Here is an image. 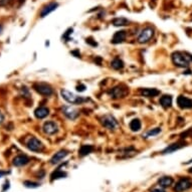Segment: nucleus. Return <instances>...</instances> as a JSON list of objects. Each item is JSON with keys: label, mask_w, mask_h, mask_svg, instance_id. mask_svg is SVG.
<instances>
[{"label": "nucleus", "mask_w": 192, "mask_h": 192, "mask_svg": "<svg viewBox=\"0 0 192 192\" xmlns=\"http://www.w3.org/2000/svg\"><path fill=\"white\" fill-rule=\"evenodd\" d=\"M129 23V20H127L124 17H120V18H115L113 20V24L115 26H124V25H127Z\"/></svg>", "instance_id": "25"}, {"label": "nucleus", "mask_w": 192, "mask_h": 192, "mask_svg": "<svg viewBox=\"0 0 192 192\" xmlns=\"http://www.w3.org/2000/svg\"><path fill=\"white\" fill-rule=\"evenodd\" d=\"M9 172H6V171H2V170H0V178L1 177H3V176H5V175H7Z\"/></svg>", "instance_id": "32"}, {"label": "nucleus", "mask_w": 192, "mask_h": 192, "mask_svg": "<svg viewBox=\"0 0 192 192\" xmlns=\"http://www.w3.org/2000/svg\"><path fill=\"white\" fill-rule=\"evenodd\" d=\"M68 155H69L68 150H60L52 156V158L50 159V163H52V165H57L60 162V161L63 160L65 157H67Z\"/></svg>", "instance_id": "11"}, {"label": "nucleus", "mask_w": 192, "mask_h": 192, "mask_svg": "<svg viewBox=\"0 0 192 192\" xmlns=\"http://www.w3.org/2000/svg\"><path fill=\"white\" fill-rule=\"evenodd\" d=\"M171 58H172L173 63L178 68H188L189 63L192 62V55L186 52H173Z\"/></svg>", "instance_id": "1"}, {"label": "nucleus", "mask_w": 192, "mask_h": 192, "mask_svg": "<svg viewBox=\"0 0 192 192\" xmlns=\"http://www.w3.org/2000/svg\"><path fill=\"white\" fill-rule=\"evenodd\" d=\"M154 35V29L152 27H146L142 31L140 32L138 36V42L139 43H146L153 37Z\"/></svg>", "instance_id": "8"}, {"label": "nucleus", "mask_w": 192, "mask_h": 192, "mask_svg": "<svg viewBox=\"0 0 192 192\" xmlns=\"http://www.w3.org/2000/svg\"><path fill=\"white\" fill-rule=\"evenodd\" d=\"M67 173L63 172L62 170H55L54 172H52V174L50 175V177H52V181L53 180H57V179H60V178H64L67 177Z\"/></svg>", "instance_id": "24"}, {"label": "nucleus", "mask_w": 192, "mask_h": 192, "mask_svg": "<svg viewBox=\"0 0 192 192\" xmlns=\"http://www.w3.org/2000/svg\"><path fill=\"white\" fill-rule=\"evenodd\" d=\"M130 129L133 131V132H138V131L142 127V123L139 119H133L130 122Z\"/></svg>", "instance_id": "22"}, {"label": "nucleus", "mask_w": 192, "mask_h": 192, "mask_svg": "<svg viewBox=\"0 0 192 192\" xmlns=\"http://www.w3.org/2000/svg\"><path fill=\"white\" fill-rule=\"evenodd\" d=\"M192 187V180L190 178H181L177 183H176L174 191L175 192H183L188 190Z\"/></svg>", "instance_id": "7"}, {"label": "nucleus", "mask_w": 192, "mask_h": 192, "mask_svg": "<svg viewBox=\"0 0 192 192\" xmlns=\"http://www.w3.org/2000/svg\"><path fill=\"white\" fill-rule=\"evenodd\" d=\"M129 93V90L125 87V85H117V87L113 88L112 90H110L108 94L111 98L113 99H120V98H124L126 95Z\"/></svg>", "instance_id": "4"}, {"label": "nucleus", "mask_w": 192, "mask_h": 192, "mask_svg": "<svg viewBox=\"0 0 192 192\" xmlns=\"http://www.w3.org/2000/svg\"><path fill=\"white\" fill-rule=\"evenodd\" d=\"M85 41H87V43H89V44H91V45H93V47H97V42L95 41V40H93L92 38H87V40H85Z\"/></svg>", "instance_id": "29"}, {"label": "nucleus", "mask_w": 192, "mask_h": 192, "mask_svg": "<svg viewBox=\"0 0 192 192\" xmlns=\"http://www.w3.org/2000/svg\"><path fill=\"white\" fill-rule=\"evenodd\" d=\"M58 7V3L57 2H52V3H48L47 5H45V6L41 9V11H40V16L41 17H45L47 15H48L50 12L54 11L55 9Z\"/></svg>", "instance_id": "15"}, {"label": "nucleus", "mask_w": 192, "mask_h": 192, "mask_svg": "<svg viewBox=\"0 0 192 192\" xmlns=\"http://www.w3.org/2000/svg\"><path fill=\"white\" fill-rule=\"evenodd\" d=\"M151 192H165V190L161 187H157V188H153L152 190H151Z\"/></svg>", "instance_id": "31"}, {"label": "nucleus", "mask_w": 192, "mask_h": 192, "mask_svg": "<svg viewBox=\"0 0 192 192\" xmlns=\"http://www.w3.org/2000/svg\"><path fill=\"white\" fill-rule=\"evenodd\" d=\"M93 150H94V147L92 145H83L82 147H80V149L79 150V154L80 156L84 157V156H87L92 153Z\"/></svg>", "instance_id": "21"}, {"label": "nucleus", "mask_w": 192, "mask_h": 192, "mask_svg": "<svg viewBox=\"0 0 192 192\" xmlns=\"http://www.w3.org/2000/svg\"><path fill=\"white\" fill-rule=\"evenodd\" d=\"M139 94L142 96V97H147V98H154L157 97V96L160 94V91H158L157 89H140L139 90Z\"/></svg>", "instance_id": "13"}, {"label": "nucleus", "mask_w": 192, "mask_h": 192, "mask_svg": "<svg viewBox=\"0 0 192 192\" xmlns=\"http://www.w3.org/2000/svg\"><path fill=\"white\" fill-rule=\"evenodd\" d=\"M33 89L35 92L38 93L41 96H45V97H49L53 94V90L49 85L44 84V83H37L33 85Z\"/></svg>", "instance_id": "3"}, {"label": "nucleus", "mask_w": 192, "mask_h": 192, "mask_svg": "<svg viewBox=\"0 0 192 192\" xmlns=\"http://www.w3.org/2000/svg\"><path fill=\"white\" fill-rule=\"evenodd\" d=\"M3 120H4V116H3L1 113H0V123H1Z\"/></svg>", "instance_id": "34"}, {"label": "nucleus", "mask_w": 192, "mask_h": 192, "mask_svg": "<svg viewBox=\"0 0 192 192\" xmlns=\"http://www.w3.org/2000/svg\"><path fill=\"white\" fill-rule=\"evenodd\" d=\"M42 130L47 135H53L58 131V127L57 123L52 122V121H48V122L44 123Z\"/></svg>", "instance_id": "10"}, {"label": "nucleus", "mask_w": 192, "mask_h": 192, "mask_svg": "<svg viewBox=\"0 0 192 192\" xmlns=\"http://www.w3.org/2000/svg\"><path fill=\"white\" fill-rule=\"evenodd\" d=\"M29 163V158L27 157L26 155H18L13 159L12 164L16 167H21V166H24Z\"/></svg>", "instance_id": "16"}, {"label": "nucleus", "mask_w": 192, "mask_h": 192, "mask_svg": "<svg viewBox=\"0 0 192 192\" xmlns=\"http://www.w3.org/2000/svg\"><path fill=\"white\" fill-rule=\"evenodd\" d=\"M60 94H62V97L63 100L67 101L68 103L69 104H82L84 102H87L88 99H85L83 97H78L77 95H74V93L69 92V91L65 90V89H63L60 91Z\"/></svg>", "instance_id": "2"}, {"label": "nucleus", "mask_w": 192, "mask_h": 192, "mask_svg": "<svg viewBox=\"0 0 192 192\" xmlns=\"http://www.w3.org/2000/svg\"><path fill=\"white\" fill-rule=\"evenodd\" d=\"M72 32H73V28H69V29L67 30V31H65V33L63 35V38L65 39V41H69V35L70 33H72Z\"/></svg>", "instance_id": "28"}, {"label": "nucleus", "mask_w": 192, "mask_h": 192, "mask_svg": "<svg viewBox=\"0 0 192 192\" xmlns=\"http://www.w3.org/2000/svg\"><path fill=\"white\" fill-rule=\"evenodd\" d=\"M8 188H9V182H8V181H7V182L4 184V188H3V190H2V191L4 192L5 190H6V189H8Z\"/></svg>", "instance_id": "33"}, {"label": "nucleus", "mask_w": 192, "mask_h": 192, "mask_svg": "<svg viewBox=\"0 0 192 192\" xmlns=\"http://www.w3.org/2000/svg\"><path fill=\"white\" fill-rule=\"evenodd\" d=\"M26 147L33 152H41L44 149V145L42 144L41 141H39L35 137H30L28 141L26 142Z\"/></svg>", "instance_id": "5"}, {"label": "nucleus", "mask_w": 192, "mask_h": 192, "mask_svg": "<svg viewBox=\"0 0 192 192\" xmlns=\"http://www.w3.org/2000/svg\"><path fill=\"white\" fill-rule=\"evenodd\" d=\"M77 91H78V92H85V85H83V84H80V85H78V87H77Z\"/></svg>", "instance_id": "30"}, {"label": "nucleus", "mask_w": 192, "mask_h": 192, "mask_svg": "<svg viewBox=\"0 0 192 192\" xmlns=\"http://www.w3.org/2000/svg\"><path fill=\"white\" fill-rule=\"evenodd\" d=\"M160 105L165 109L170 108L172 105V97L170 95H164L163 97L160 98Z\"/></svg>", "instance_id": "20"}, {"label": "nucleus", "mask_w": 192, "mask_h": 192, "mask_svg": "<svg viewBox=\"0 0 192 192\" xmlns=\"http://www.w3.org/2000/svg\"><path fill=\"white\" fill-rule=\"evenodd\" d=\"M126 36H127V34H126V31L124 30H121V31H117L113 36V39H112V42L117 44V43H121L123 42L124 40L126 39Z\"/></svg>", "instance_id": "17"}, {"label": "nucleus", "mask_w": 192, "mask_h": 192, "mask_svg": "<svg viewBox=\"0 0 192 192\" xmlns=\"http://www.w3.org/2000/svg\"><path fill=\"white\" fill-rule=\"evenodd\" d=\"M1 30H2V26L0 25V32H1Z\"/></svg>", "instance_id": "35"}, {"label": "nucleus", "mask_w": 192, "mask_h": 192, "mask_svg": "<svg viewBox=\"0 0 192 192\" xmlns=\"http://www.w3.org/2000/svg\"><path fill=\"white\" fill-rule=\"evenodd\" d=\"M23 185H24L26 188H37V187H39V186H40L39 183L32 182V181H24Z\"/></svg>", "instance_id": "27"}, {"label": "nucleus", "mask_w": 192, "mask_h": 192, "mask_svg": "<svg viewBox=\"0 0 192 192\" xmlns=\"http://www.w3.org/2000/svg\"><path fill=\"white\" fill-rule=\"evenodd\" d=\"M174 180L172 177H170V176H163V177H161L159 180H158V184L161 186V187H169L173 184Z\"/></svg>", "instance_id": "19"}, {"label": "nucleus", "mask_w": 192, "mask_h": 192, "mask_svg": "<svg viewBox=\"0 0 192 192\" xmlns=\"http://www.w3.org/2000/svg\"><path fill=\"white\" fill-rule=\"evenodd\" d=\"M161 133V128H154L149 130L148 132H146L145 135H143L145 138H149V137H154V136H157L158 134Z\"/></svg>", "instance_id": "26"}, {"label": "nucleus", "mask_w": 192, "mask_h": 192, "mask_svg": "<svg viewBox=\"0 0 192 192\" xmlns=\"http://www.w3.org/2000/svg\"><path fill=\"white\" fill-rule=\"evenodd\" d=\"M189 172H190V173H192V168H190V170H189Z\"/></svg>", "instance_id": "36"}, {"label": "nucleus", "mask_w": 192, "mask_h": 192, "mask_svg": "<svg viewBox=\"0 0 192 192\" xmlns=\"http://www.w3.org/2000/svg\"><path fill=\"white\" fill-rule=\"evenodd\" d=\"M184 146H186V143L184 142H178V143H174L172 145H169L168 147H166L163 151H162V154H170V153H173L175 151H177L181 148H183Z\"/></svg>", "instance_id": "14"}, {"label": "nucleus", "mask_w": 192, "mask_h": 192, "mask_svg": "<svg viewBox=\"0 0 192 192\" xmlns=\"http://www.w3.org/2000/svg\"><path fill=\"white\" fill-rule=\"evenodd\" d=\"M111 65L114 69H122L124 68V62L119 58H115L111 63Z\"/></svg>", "instance_id": "23"}, {"label": "nucleus", "mask_w": 192, "mask_h": 192, "mask_svg": "<svg viewBox=\"0 0 192 192\" xmlns=\"http://www.w3.org/2000/svg\"><path fill=\"white\" fill-rule=\"evenodd\" d=\"M49 114V110L45 107H39L34 111V116L37 119H44Z\"/></svg>", "instance_id": "18"}, {"label": "nucleus", "mask_w": 192, "mask_h": 192, "mask_svg": "<svg viewBox=\"0 0 192 192\" xmlns=\"http://www.w3.org/2000/svg\"><path fill=\"white\" fill-rule=\"evenodd\" d=\"M101 123L104 126L105 128H107L109 130H115L118 127V121L116 120L112 115H105L104 117L101 119Z\"/></svg>", "instance_id": "6"}, {"label": "nucleus", "mask_w": 192, "mask_h": 192, "mask_svg": "<svg viewBox=\"0 0 192 192\" xmlns=\"http://www.w3.org/2000/svg\"><path fill=\"white\" fill-rule=\"evenodd\" d=\"M177 105L181 109H192V100L187 97L179 96L177 98Z\"/></svg>", "instance_id": "12"}, {"label": "nucleus", "mask_w": 192, "mask_h": 192, "mask_svg": "<svg viewBox=\"0 0 192 192\" xmlns=\"http://www.w3.org/2000/svg\"><path fill=\"white\" fill-rule=\"evenodd\" d=\"M62 111H63V114L69 120H75L79 116L78 110H75L72 106H63Z\"/></svg>", "instance_id": "9"}]
</instances>
